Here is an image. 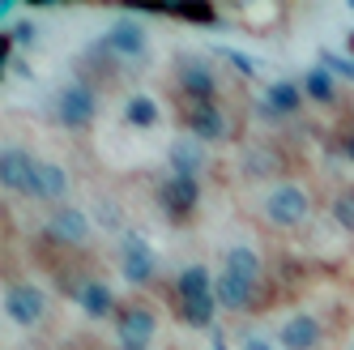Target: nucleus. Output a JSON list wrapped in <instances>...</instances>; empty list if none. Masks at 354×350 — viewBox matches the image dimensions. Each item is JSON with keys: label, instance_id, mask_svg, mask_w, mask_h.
<instances>
[{"label": "nucleus", "instance_id": "obj_13", "mask_svg": "<svg viewBox=\"0 0 354 350\" xmlns=\"http://www.w3.org/2000/svg\"><path fill=\"white\" fill-rule=\"evenodd\" d=\"M68 192V171L60 163H35V196L39 201H60Z\"/></svg>", "mask_w": 354, "mask_h": 350}, {"label": "nucleus", "instance_id": "obj_5", "mask_svg": "<svg viewBox=\"0 0 354 350\" xmlns=\"http://www.w3.org/2000/svg\"><path fill=\"white\" fill-rule=\"evenodd\" d=\"M154 333H158V316L149 308H120V316H115L120 346H149Z\"/></svg>", "mask_w": 354, "mask_h": 350}, {"label": "nucleus", "instance_id": "obj_1", "mask_svg": "<svg viewBox=\"0 0 354 350\" xmlns=\"http://www.w3.org/2000/svg\"><path fill=\"white\" fill-rule=\"evenodd\" d=\"M308 214H312V196H308V188H303V184L286 180V184H273L269 188V196H265V218L273 222L277 231L303 227Z\"/></svg>", "mask_w": 354, "mask_h": 350}, {"label": "nucleus", "instance_id": "obj_21", "mask_svg": "<svg viewBox=\"0 0 354 350\" xmlns=\"http://www.w3.org/2000/svg\"><path fill=\"white\" fill-rule=\"evenodd\" d=\"M303 94L316 98V103H333V98H337V77H333L328 68H320V64H316L308 77H303Z\"/></svg>", "mask_w": 354, "mask_h": 350}, {"label": "nucleus", "instance_id": "obj_29", "mask_svg": "<svg viewBox=\"0 0 354 350\" xmlns=\"http://www.w3.org/2000/svg\"><path fill=\"white\" fill-rule=\"evenodd\" d=\"M342 149H346V158H350V163H354V129H350V133H346V145H342Z\"/></svg>", "mask_w": 354, "mask_h": 350}, {"label": "nucleus", "instance_id": "obj_7", "mask_svg": "<svg viewBox=\"0 0 354 350\" xmlns=\"http://www.w3.org/2000/svg\"><path fill=\"white\" fill-rule=\"evenodd\" d=\"M158 201H162V210H167L175 222H184V218L196 210V201H201V184L188 180V175H171V180L158 188Z\"/></svg>", "mask_w": 354, "mask_h": 350}, {"label": "nucleus", "instance_id": "obj_20", "mask_svg": "<svg viewBox=\"0 0 354 350\" xmlns=\"http://www.w3.org/2000/svg\"><path fill=\"white\" fill-rule=\"evenodd\" d=\"M124 120H129L133 129H154L158 124V103L149 94H133L129 103H124Z\"/></svg>", "mask_w": 354, "mask_h": 350}, {"label": "nucleus", "instance_id": "obj_18", "mask_svg": "<svg viewBox=\"0 0 354 350\" xmlns=\"http://www.w3.org/2000/svg\"><path fill=\"white\" fill-rule=\"evenodd\" d=\"M175 291H180V299L188 304V299H201V295H214V278L205 265H188L180 273V282H175Z\"/></svg>", "mask_w": 354, "mask_h": 350}, {"label": "nucleus", "instance_id": "obj_6", "mask_svg": "<svg viewBox=\"0 0 354 350\" xmlns=\"http://www.w3.org/2000/svg\"><path fill=\"white\" fill-rule=\"evenodd\" d=\"M43 308H47V295L39 286H30V282H17L5 295V312H9L13 324H39L43 320Z\"/></svg>", "mask_w": 354, "mask_h": 350}, {"label": "nucleus", "instance_id": "obj_14", "mask_svg": "<svg viewBox=\"0 0 354 350\" xmlns=\"http://www.w3.org/2000/svg\"><path fill=\"white\" fill-rule=\"evenodd\" d=\"M205 141H196V137H175L171 141V167L175 175H188V180H196V171L205 167V149H201Z\"/></svg>", "mask_w": 354, "mask_h": 350}, {"label": "nucleus", "instance_id": "obj_8", "mask_svg": "<svg viewBox=\"0 0 354 350\" xmlns=\"http://www.w3.org/2000/svg\"><path fill=\"white\" fill-rule=\"evenodd\" d=\"M47 235H52L56 243H86L90 239V218L86 210H52V218H47Z\"/></svg>", "mask_w": 354, "mask_h": 350}, {"label": "nucleus", "instance_id": "obj_3", "mask_svg": "<svg viewBox=\"0 0 354 350\" xmlns=\"http://www.w3.org/2000/svg\"><path fill=\"white\" fill-rule=\"evenodd\" d=\"M56 120L64 124V129H86V124L94 120V90L86 82L60 86V94H56Z\"/></svg>", "mask_w": 354, "mask_h": 350}, {"label": "nucleus", "instance_id": "obj_22", "mask_svg": "<svg viewBox=\"0 0 354 350\" xmlns=\"http://www.w3.org/2000/svg\"><path fill=\"white\" fill-rule=\"evenodd\" d=\"M214 316H218V299L214 295H201V299H188L184 304V320L192 329H209L214 333Z\"/></svg>", "mask_w": 354, "mask_h": 350}, {"label": "nucleus", "instance_id": "obj_4", "mask_svg": "<svg viewBox=\"0 0 354 350\" xmlns=\"http://www.w3.org/2000/svg\"><path fill=\"white\" fill-rule=\"evenodd\" d=\"M35 163L39 158H30V149L5 145V154H0V184H5V192L35 196Z\"/></svg>", "mask_w": 354, "mask_h": 350}, {"label": "nucleus", "instance_id": "obj_27", "mask_svg": "<svg viewBox=\"0 0 354 350\" xmlns=\"http://www.w3.org/2000/svg\"><path fill=\"white\" fill-rule=\"evenodd\" d=\"M226 56H231V60H235V68H243V73H257V64H252L248 56H239V52H226Z\"/></svg>", "mask_w": 354, "mask_h": 350}, {"label": "nucleus", "instance_id": "obj_26", "mask_svg": "<svg viewBox=\"0 0 354 350\" xmlns=\"http://www.w3.org/2000/svg\"><path fill=\"white\" fill-rule=\"evenodd\" d=\"M243 350H282V346H269L261 338H243Z\"/></svg>", "mask_w": 354, "mask_h": 350}, {"label": "nucleus", "instance_id": "obj_24", "mask_svg": "<svg viewBox=\"0 0 354 350\" xmlns=\"http://www.w3.org/2000/svg\"><path fill=\"white\" fill-rule=\"evenodd\" d=\"M320 68H328L333 77H350V82H354V60H350V56H337V52H320Z\"/></svg>", "mask_w": 354, "mask_h": 350}, {"label": "nucleus", "instance_id": "obj_12", "mask_svg": "<svg viewBox=\"0 0 354 350\" xmlns=\"http://www.w3.org/2000/svg\"><path fill=\"white\" fill-rule=\"evenodd\" d=\"M180 86L188 98H196V103H209V98L218 94V77H214V68L209 64H201V60H188L180 68Z\"/></svg>", "mask_w": 354, "mask_h": 350}, {"label": "nucleus", "instance_id": "obj_11", "mask_svg": "<svg viewBox=\"0 0 354 350\" xmlns=\"http://www.w3.org/2000/svg\"><path fill=\"white\" fill-rule=\"evenodd\" d=\"M107 47L120 60H141L145 56V30H141V21L120 17L115 26H111V35H107Z\"/></svg>", "mask_w": 354, "mask_h": 350}, {"label": "nucleus", "instance_id": "obj_15", "mask_svg": "<svg viewBox=\"0 0 354 350\" xmlns=\"http://www.w3.org/2000/svg\"><path fill=\"white\" fill-rule=\"evenodd\" d=\"M222 273H231V278H243L257 286L261 282V257L252 252L248 243H235V248H226V257H222Z\"/></svg>", "mask_w": 354, "mask_h": 350}, {"label": "nucleus", "instance_id": "obj_31", "mask_svg": "<svg viewBox=\"0 0 354 350\" xmlns=\"http://www.w3.org/2000/svg\"><path fill=\"white\" fill-rule=\"evenodd\" d=\"M120 350H149V346H120Z\"/></svg>", "mask_w": 354, "mask_h": 350}, {"label": "nucleus", "instance_id": "obj_17", "mask_svg": "<svg viewBox=\"0 0 354 350\" xmlns=\"http://www.w3.org/2000/svg\"><path fill=\"white\" fill-rule=\"evenodd\" d=\"M265 103H269L277 116H295V111H299V103H303V90H299L295 82H269Z\"/></svg>", "mask_w": 354, "mask_h": 350}, {"label": "nucleus", "instance_id": "obj_16", "mask_svg": "<svg viewBox=\"0 0 354 350\" xmlns=\"http://www.w3.org/2000/svg\"><path fill=\"white\" fill-rule=\"evenodd\" d=\"M252 295H257V286L243 282V278H231V273H222V278L214 282V299H218V308H226V312H243L252 304Z\"/></svg>", "mask_w": 354, "mask_h": 350}, {"label": "nucleus", "instance_id": "obj_25", "mask_svg": "<svg viewBox=\"0 0 354 350\" xmlns=\"http://www.w3.org/2000/svg\"><path fill=\"white\" fill-rule=\"evenodd\" d=\"M30 39H35V26H30V21H17V30L9 35V43H21V47H26Z\"/></svg>", "mask_w": 354, "mask_h": 350}, {"label": "nucleus", "instance_id": "obj_32", "mask_svg": "<svg viewBox=\"0 0 354 350\" xmlns=\"http://www.w3.org/2000/svg\"><path fill=\"white\" fill-rule=\"evenodd\" d=\"M350 350H354V342H350Z\"/></svg>", "mask_w": 354, "mask_h": 350}, {"label": "nucleus", "instance_id": "obj_2", "mask_svg": "<svg viewBox=\"0 0 354 350\" xmlns=\"http://www.w3.org/2000/svg\"><path fill=\"white\" fill-rule=\"evenodd\" d=\"M120 273H124V282H133V286H145L154 278V248L145 243V235L129 231L120 239Z\"/></svg>", "mask_w": 354, "mask_h": 350}, {"label": "nucleus", "instance_id": "obj_28", "mask_svg": "<svg viewBox=\"0 0 354 350\" xmlns=\"http://www.w3.org/2000/svg\"><path fill=\"white\" fill-rule=\"evenodd\" d=\"M257 111H261V120H282V116H277L269 103H265V98H261V103H257Z\"/></svg>", "mask_w": 354, "mask_h": 350}, {"label": "nucleus", "instance_id": "obj_10", "mask_svg": "<svg viewBox=\"0 0 354 350\" xmlns=\"http://www.w3.org/2000/svg\"><path fill=\"white\" fill-rule=\"evenodd\" d=\"M188 129H192L196 141H226V137H231V124H226V116L214 103H192Z\"/></svg>", "mask_w": 354, "mask_h": 350}, {"label": "nucleus", "instance_id": "obj_30", "mask_svg": "<svg viewBox=\"0 0 354 350\" xmlns=\"http://www.w3.org/2000/svg\"><path fill=\"white\" fill-rule=\"evenodd\" d=\"M209 338H214V350H226V338H222V333H218V329H214V333H209Z\"/></svg>", "mask_w": 354, "mask_h": 350}, {"label": "nucleus", "instance_id": "obj_23", "mask_svg": "<svg viewBox=\"0 0 354 350\" xmlns=\"http://www.w3.org/2000/svg\"><path fill=\"white\" fill-rule=\"evenodd\" d=\"M333 218H337V227L354 235V188H342L333 196Z\"/></svg>", "mask_w": 354, "mask_h": 350}, {"label": "nucleus", "instance_id": "obj_9", "mask_svg": "<svg viewBox=\"0 0 354 350\" xmlns=\"http://www.w3.org/2000/svg\"><path fill=\"white\" fill-rule=\"evenodd\" d=\"M277 342H282V350H316L320 346V320L308 316V312H295L282 329H277Z\"/></svg>", "mask_w": 354, "mask_h": 350}, {"label": "nucleus", "instance_id": "obj_19", "mask_svg": "<svg viewBox=\"0 0 354 350\" xmlns=\"http://www.w3.org/2000/svg\"><path fill=\"white\" fill-rule=\"evenodd\" d=\"M77 304L86 308V316H107L115 304H111V286H103V282H82V291H77Z\"/></svg>", "mask_w": 354, "mask_h": 350}]
</instances>
